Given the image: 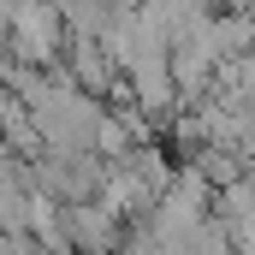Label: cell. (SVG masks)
Segmentation results:
<instances>
[{
	"instance_id": "cell-1",
	"label": "cell",
	"mask_w": 255,
	"mask_h": 255,
	"mask_svg": "<svg viewBox=\"0 0 255 255\" xmlns=\"http://www.w3.org/2000/svg\"><path fill=\"white\" fill-rule=\"evenodd\" d=\"M0 18H6V42H12V60L36 65V71H60L71 54V24L54 0H0Z\"/></svg>"
},
{
	"instance_id": "cell-2",
	"label": "cell",
	"mask_w": 255,
	"mask_h": 255,
	"mask_svg": "<svg viewBox=\"0 0 255 255\" xmlns=\"http://www.w3.org/2000/svg\"><path fill=\"white\" fill-rule=\"evenodd\" d=\"M65 232H71V255H119L130 226L101 202H77V208H65Z\"/></svg>"
},
{
	"instance_id": "cell-3",
	"label": "cell",
	"mask_w": 255,
	"mask_h": 255,
	"mask_svg": "<svg viewBox=\"0 0 255 255\" xmlns=\"http://www.w3.org/2000/svg\"><path fill=\"white\" fill-rule=\"evenodd\" d=\"M65 77H71L83 95H95V101H113V89L125 83V71L113 65V54H107L101 42H71V54H65Z\"/></svg>"
},
{
	"instance_id": "cell-4",
	"label": "cell",
	"mask_w": 255,
	"mask_h": 255,
	"mask_svg": "<svg viewBox=\"0 0 255 255\" xmlns=\"http://www.w3.org/2000/svg\"><path fill=\"white\" fill-rule=\"evenodd\" d=\"M130 83V101L142 107V113H172L184 95H178V77H172V54L166 60H142L136 71H125Z\"/></svg>"
}]
</instances>
